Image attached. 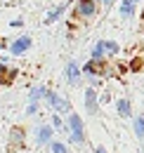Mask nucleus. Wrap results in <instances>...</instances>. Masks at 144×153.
Here are the masks:
<instances>
[{"instance_id":"obj_1","label":"nucleus","mask_w":144,"mask_h":153,"mask_svg":"<svg viewBox=\"0 0 144 153\" xmlns=\"http://www.w3.org/2000/svg\"><path fill=\"white\" fill-rule=\"evenodd\" d=\"M47 104L52 106L57 113L62 115V113H71V104H69V99L66 97H62V94H57V92H52V90H47Z\"/></svg>"},{"instance_id":"obj_2","label":"nucleus","mask_w":144,"mask_h":153,"mask_svg":"<svg viewBox=\"0 0 144 153\" xmlns=\"http://www.w3.org/2000/svg\"><path fill=\"white\" fill-rule=\"evenodd\" d=\"M76 12H78V17L90 19V17H94V14H97V2H94V0H78Z\"/></svg>"},{"instance_id":"obj_3","label":"nucleus","mask_w":144,"mask_h":153,"mask_svg":"<svg viewBox=\"0 0 144 153\" xmlns=\"http://www.w3.org/2000/svg\"><path fill=\"white\" fill-rule=\"evenodd\" d=\"M31 42H33V40L28 38V36H21V38H17L12 45H10V54H12V57H21V54H24V52L31 47Z\"/></svg>"},{"instance_id":"obj_4","label":"nucleus","mask_w":144,"mask_h":153,"mask_svg":"<svg viewBox=\"0 0 144 153\" xmlns=\"http://www.w3.org/2000/svg\"><path fill=\"white\" fill-rule=\"evenodd\" d=\"M64 73H66L69 85H78V82H80V73H83V68L78 66V61H69L66 68H64Z\"/></svg>"},{"instance_id":"obj_5","label":"nucleus","mask_w":144,"mask_h":153,"mask_svg":"<svg viewBox=\"0 0 144 153\" xmlns=\"http://www.w3.org/2000/svg\"><path fill=\"white\" fill-rule=\"evenodd\" d=\"M97 106H99V94L94 87H88L85 90V111L88 113H97Z\"/></svg>"},{"instance_id":"obj_6","label":"nucleus","mask_w":144,"mask_h":153,"mask_svg":"<svg viewBox=\"0 0 144 153\" xmlns=\"http://www.w3.org/2000/svg\"><path fill=\"white\" fill-rule=\"evenodd\" d=\"M118 12H121V17L130 19V17L137 12V2H135V0H121V5H118Z\"/></svg>"},{"instance_id":"obj_7","label":"nucleus","mask_w":144,"mask_h":153,"mask_svg":"<svg viewBox=\"0 0 144 153\" xmlns=\"http://www.w3.org/2000/svg\"><path fill=\"white\" fill-rule=\"evenodd\" d=\"M52 134H54L52 125H43V127L38 130V144H52V141H54Z\"/></svg>"},{"instance_id":"obj_8","label":"nucleus","mask_w":144,"mask_h":153,"mask_svg":"<svg viewBox=\"0 0 144 153\" xmlns=\"http://www.w3.org/2000/svg\"><path fill=\"white\" fill-rule=\"evenodd\" d=\"M116 111L121 118H132V104H130V99H118L116 101Z\"/></svg>"},{"instance_id":"obj_9","label":"nucleus","mask_w":144,"mask_h":153,"mask_svg":"<svg viewBox=\"0 0 144 153\" xmlns=\"http://www.w3.org/2000/svg\"><path fill=\"white\" fill-rule=\"evenodd\" d=\"M66 123H69V130H71V132H85V127H83V118H80L78 113H69Z\"/></svg>"},{"instance_id":"obj_10","label":"nucleus","mask_w":144,"mask_h":153,"mask_svg":"<svg viewBox=\"0 0 144 153\" xmlns=\"http://www.w3.org/2000/svg\"><path fill=\"white\" fill-rule=\"evenodd\" d=\"M14 76H17V71H14V68H10L7 64H0V82H2V85H10Z\"/></svg>"},{"instance_id":"obj_11","label":"nucleus","mask_w":144,"mask_h":153,"mask_svg":"<svg viewBox=\"0 0 144 153\" xmlns=\"http://www.w3.org/2000/svg\"><path fill=\"white\" fill-rule=\"evenodd\" d=\"M64 10H66V5H57L52 12L45 17V21H43V24H54V21H57L59 17H62V14H64Z\"/></svg>"},{"instance_id":"obj_12","label":"nucleus","mask_w":144,"mask_h":153,"mask_svg":"<svg viewBox=\"0 0 144 153\" xmlns=\"http://www.w3.org/2000/svg\"><path fill=\"white\" fill-rule=\"evenodd\" d=\"M24 141V130L21 127H12V132H10V144L12 146H19Z\"/></svg>"},{"instance_id":"obj_13","label":"nucleus","mask_w":144,"mask_h":153,"mask_svg":"<svg viewBox=\"0 0 144 153\" xmlns=\"http://www.w3.org/2000/svg\"><path fill=\"white\" fill-rule=\"evenodd\" d=\"M132 130H135V134H137V139L144 137V115H137V118L132 120Z\"/></svg>"},{"instance_id":"obj_14","label":"nucleus","mask_w":144,"mask_h":153,"mask_svg":"<svg viewBox=\"0 0 144 153\" xmlns=\"http://www.w3.org/2000/svg\"><path fill=\"white\" fill-rule=\"evenodd\" d=\"M106 54V47H104V40H99L94 47H92V59H97V61H102Z\"/></svg>"},{"instance_id":"obj_15","label":"nucleus","mask_w":144,"mask_h":153,"mask_svg":"<svg viewBox=\"0 0 144 153\" xmlns=\"http://www.w3.org/2000/svg\"><path fill=\"white\" fill-rule=\"evenodd\" d=\"M43 97H47V87H33L28 94V101H40Z\"/></svg>"},{"instance_id":"obj_16","label":"nucleus","mask_w":144,"mask_h":153,"mask_svg":"<svg viewBox=\"0 0 144 153\" xmlns=\"http://www.w3.org/2000/svg\"><path fill=\"white\" fill-rule=\"evenodd\" d=\"M104 47H106V54H118L121 52V45L116 40H104Z\"/></svg>"},{"instance_id":"obj_17","label":"nucleus","mask_w":144,"mask_h":153,"mask_svg":"<svg viewBox=\"0 0 144 153\" xmlns=\"http://www.w3.org/2000/svg\"><path fill=\"white\" fill-rule=\"evenodd\" d=\"M50 149H52V153H69L66 144H62V141H52V144H50Z\"/></svg>"},{"instance_id":"obj_18","label":"nucleus","mask_w":144,"mask_h":153,"mask_svg":"<svg viewBox=\"0 0 144 153\" xmlns=\"http://www.w3.org/2000/svg\"><path fill=\"white\" fill-rule=\"evenodd\" d=\"M69 141H71V144H83V141H85V132H71Z\"/></svg>"},{"instance_id":"obj_19","label":"nucleus","mask_w":144,"mask_h":153,"mask_svg":"<svg viewBox=\"0 0 144 153\" xmlns=\"http://www.w3.org/2000/svg\"><path fill=\"white\" fill-rule=\"evenodd\" d=\"M38 113V101H28V106H26V115H33Z\"/></svg>"},{"instance_id":"obj_20","label":"nucleus","mask_w":144,"mask_h":153,"mask_svg":"<svg viewBox=\"0 0 144 153\" xmlns=\"http://www.w3.org/2000/svg\"><path fill=\"white\" fill-rule=\"evenodd\" d=\"M62 125H64V120H62V115H59V113H57V115H52V127H54V130H59Z\"/></svg>"},{"instance_id":"obj_21","label":"nucleus","mask_w":144,"mask_h":153,"mask_svg":"<svg viewBox=\"0 0 144 153\" xmlns=\"http://www.w3.org/2000/svg\"><path fill=\"white\" fill-rule=\"evenodd\" d=\"M10 26H12V28H21V26H24V21H21V19H14Z\"/></svg>"},{"instance_id":"obj_22","label":"nucleus","mask_w":144,"mask_h":153,"mask_svg":"<svg viewBox=\"0 0 144 153\" xmlns=\"http://www.w3.org/2000/svg\"><path fill=\"white\" fill-rule=\"evenodd\" d=\"M99 101H102V104H106V101H111V97H109V92H104V94L99 97Z\"/></svg>"},{"instance_id":"obj_23","label":"nucleus","mask_w":144,"mask_h":153,"mask_svg":"<svg viewBox=\"0 0 144 153\" xmlns=\"http://www.w3.org/2000/svg\"><path fill=\"white\" fill-rule=\"evenodd\" d=\"M94 153H109V151L104 149V146H97V149H94Z\"/></svg>"},{"instance_id":"obj_24","label":"nucleus","mask_w":144,"mask_h":153,"mask_svg":"<svg viewBox=\"0 0 144 153\" xmlns=\"http://www.w3.org/2000/svg\"><path fill=\"white\" fill-rule=\"evenodd\" d=\"M102 2H104V5H113V0H102Z\"/></svg>"},{"instance_id":"obj_25","label":"nucleus","mask_w":144,"mask_h":153,"mask_svg":"<svg viewBox=\"0 0 144 153\" xmlns=\"http://www.w3.org/2000/svg\"><path fill=\"white\" fill-rule=\"evenodd\" d=\"M135 2H142V0H135Z\"/></svg>"},{"instance_id":"obj_26","label":"nucleus","mask_w":144,"mask_h":153,"mask_svg":"<svg viewBox=\"0 0 144 153\" xmlns=\"http://www.w3.org/2000/svg\"><path fill=\"white\" fill-rule=\"evenodd\" d=\"M94 2H99V0H94Z\"/></svg>"}]
</instances>
